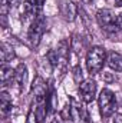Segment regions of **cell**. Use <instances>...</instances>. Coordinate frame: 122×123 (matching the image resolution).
Here are the masks:
<instances>
[{
  "label": "cell",
  "instance_id": "1",
  "mask_svg": "<svg viewBox=\"0 0 122 123\" xmlns=\"http://www.w3.org/2000/svg\"><path fill=\"white\" fill-rule=\"evenodd\" d=\"M61 117L68 123H89V115L83 103L70 99V102L63 107Z\"/></svg>",
  "mask_w": 122,
  "mask_h": 123
},
{
  "label": "cell",
  "instance_id": "2",
  "mask_svg": "<svg viewBox=\"0 0 122 123\" xmlns=\"http://www.w3.org/2000/svg\"><path fill=\"white\" fill-rule=\"evenodd\" d=\"M106 60H108L106 50L102 46H93V47H91L88 55H86V69H88V72L91 73L92 76L98 74L103 69Z\"/></svg>",
  "mask_w": 122,
  "mask_h": 123
},
{
  "label": "cell",
  "instance_id": "3",
  "mask_svg": "<svg viewBox=\"0 0 122 123\" xmlns=\"http://www.w3.org/2000/svg\"><path fill=\"white\" fill-rule=\"evenodd\" d=\"M96 22L101 26L102 30H105L109 34L118 33L121 30V25H119V19L116 14L112 13V10L109 9H101L96 13Z\"/></svg>",
  "mask_w": 122,
  "mask_h": 123
},
{
  "label": "cell",
  "instance_id": "4",
  "mask_svg": "<svg viewBox=\"0 0 122 123\" xmlns=\"http://www.w3.org/2000/svg\"><path fill=\"white\" fill-rule=\"evenodd\" d=\"M98 105H99V112L103 119H108L114 116L116 110V97L112 90L103 89L98 96Z\"/></svg>",
  "mask_w": 122,
  "mask_h": 123
},
{
  "label": "cell",
  "instance_id": "5",
  "mask_svg": "<svg viewBox=\"0 0 122 123\" xmlns=\"http://www.w3.org/2000/svg\"><path fill=\"white\" fill-rule=\"evenodd\" d=\"M45 29H46V22H45L43 14L36 17L30 23V27L27 30V40H29V43L33 47L40 43V39H42V36L45 33Z\"/></svg>",
  "mask_w": 122,
  "mask_h": 123
},
{
  "label": "cell",
  "instance_id": "6",
  "mask_svg": "<svg viewBox=\"0 0 122 123\" xmlns=\"http://www.w3.org/2000/svg\"><path fill=\"white\" fill-rule=\"evenodd\" d=\"M96 90H98V85L95 80L92 79H86L79 85V97L83 103H92L96 97Z\"/></svg>",
  "mask_w": 122,
  "mask_h": 123
},
{
  "label": "cell",
  "instance_id": "7",
  "mask_svg": "<svg viewBox=\"0 0 122 123\" xmlns=\"http://www.w3.org/2000/svg\"><path fill=\"white\" fill-rule=\"evenodd\" d=\"M45 0H25L23 3V16L25 19H29L30 23L42 14Z\"/></svg>",
  "mask_w": 122,
  "mask_h": 123
},
{
  "label": "cell",
  "instance_id": "8",
  "mask_svg": "<svg viewBox=\"0 0 122 123\" xmlns=\"http://www.w3.org/2000/svg\"><path fill=\"white\" fill-rule=\"evenodd\" d=\"M14 74H16V70H13V69H12L10 66H7L6 63L1 64V69H0V79H1L3 87L10 86L12 83H14Z\"/></svg>",
  "mask_w": 122,
  "mask_h": 123
},
{
  "label": "cell",
  "instance_id": "9",
  "mask_svg": "<svg viewBox=\"0 0 122 123\" xmlns=\"http://www.w3.org/2000/svg\"><path fill=\"white\" fill-rule=\"evenodd\" d=\"M61 13H62V16H63L65 20H68V22H73L75 17H76L78 9H76V6H75L72 1L65 0V1H62V4H61Z\"/></svg>",
  "mask_w": 122,
  "mask_h": 123
},
{
  "label": "cell",
  "instance_id": "10",
  "mask_svg": "<svg viewBox=\"0 0 122 123\" xmlns=\"http://www.w3.org/2000/svg\"><path fill=\"white\" fill-rule=\"evenodd\" d=\"M26 80H27V69L23 63H20L16 69V74H14V85H17V87L20 90L25 89L26 86Z\"/></svg>",
  "mask_w": 122,
  "mask_h": 123
},
{
  "label": "cell",
  "instance_id": "11",
  "mask_svg": "<svg viewBox=\"0 0 122 123\" xmlns=\"http://www.w3.org/2000/svg\"><path fill=\"white\" fill-rule=\"evenodd\" d=\"M106 64L109 66V69H112L115 72H122V55L118 52H111L108 55Z\"/></svg>",
  "mask_w": 122,
  "mask_h": 123
},
{
  "label": "cell",
  "instance_id": "12",
  "mask_svg": "<svg viewBox=\"0 0 122 123\" xmlns=\"http://www.w3.org/2000/svg\"><path fill=\"white\" fill-rule=\"evenodd\" d=\"M0 103H1V115L3 116H7L9 112H12L13 103H12V96L6 92V90H3L1 94H0Z\"/></svg>",
  "mask_w": 122,
  "mask_h": 123
},
{
  "label": "cell",
  "instance_id": "13",
  "mask_svg": "<svg viewBox=\"0 0 122 123\" xmlns=\"http://www.w3.org/2000/svg\"><path fill=\"white\" fill-rule=\"evenodd\" d=\"M20 0H1V13H3V17H6L7 12L14 9L17 4H19Z\"/></svg>",
  "mask_w": 122,
  "mask_h": 123
},
{
  "label": "cell",
  "instance_id": "14",
  "mask_svg": "<svg viewBox=\"0 0 122 123\" xmlns=\"http://www.w3.org/2000/svg\"><path fill=\"white\" fill-rule=\"evenodd\" d=\"M14 55H13V50L7 46V44H3L1 46V62L3 63H7L10 59H13Z\"/></svg>",
  "mask_w": 122,
  "mask_h": 123
},
{
  "label": "cell",
  "instance_id": "15",
  "mask_svg": "<svg viewBox=\"0 0 122 123\" xmlns=\"http://www.w3.org/2000/svg\"><path fill=\"white\" fill-rule=\"evenodd\" d=\"M26 123H40V122H39V119L36 117V115H34L33 109L29 110V115H27V120H26Z\"/></svg>",
  "mask_w": 122,
  "mask_h": 123
},
{
  "label": "cell",
  "instance_id": "16",
  "mask_svg": "<svg viewBox=\"0 0 122 123\" xmlns=\"http://www.w3.org/2000/svg\"><path fill=\"white\" fill-rule=\"evenodd\" d=\"M114 123H122V115L116 113V115L114 116Z\"/></svg>",
  "mask_w": 122,
  "mask_h": 123
},
{
  "label": "cell",
  "instance_id": "17",
  "mask_svg": "<svg viewBox=\"0 0 122 123\" xmlns=\"http://www.w3.org/2000/svg\"><path fill=\"white\" fill-rule=\"evenodd\" d=\"M52 123H68V122H66L65 119H62V117H61V119H55Z\"/></svg>",
  "mask_w": 122,
  "mask_h": 123
},
{
  "label": "cell",
  "instance_id": "18",
  "mask_svg": "<svg viewBox=\"0 0 122 123\" xmlns=\"http://www.w3.org/2000/svg\"><path fill=\"white\" fill-rule=\"evenodd\" d=\"M114 3H115L116 7H121L122 6V0H114Z\"/></svg>",
  "mask_w": 122,
  "mask_h": 123
},
{
  "label": "cell",
  "instance_id": "19",
  "mask_svg": "<svg viewBox=\"0 0 122 123\" xmlns=\"http://www.w3.org/2000/svg\"><path fill=\"white\" fill-rule=\"evenodd\" d=\"M118 19H119V25H121V29H122V13L118 16Z\"/></svg>",
  "mask_w": 122,
  "mask_h": 123
},
{
  "label": "cell",
  "instance_id": "20",
  "mask_svg": "<svg viewBox=\"0 0 122 123\" xmlns=\"http://www.w3.org/2000/svg\"><path fill=\"white\" fill-rule=\"evenodd\" d=\"M83 3H91V1H93V0H82Z\"/></svg>",
  "mask_w": 122,
  "mask_h": 123
}]
</instances>
